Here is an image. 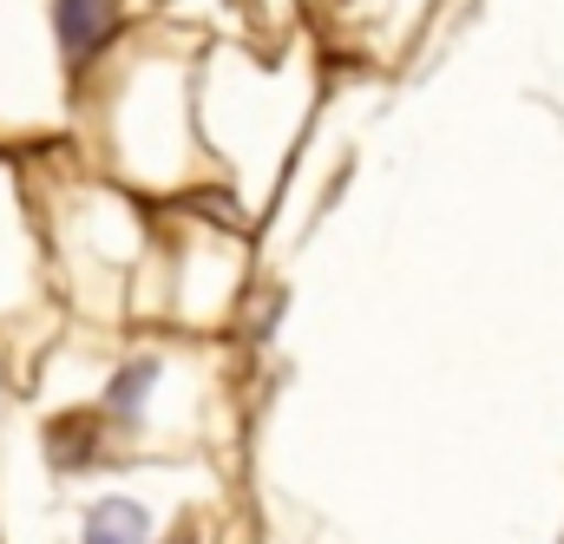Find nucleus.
I'll return each instance as SVG.
<instances>
[{"mask_svg":"<svg viewBox=\"0 0 564 544\" xmlns=\"http://www.w3.org/2000/svg\"><path fill=\"white\" fill-rule=\"evenodd\" d=\"M46 446H53L59 466H99V433H93V420H53V426H46Z\"/></svg>","mask_w":564,"mask_h":544,"instance_id":"3","label":"nucleus"},{"mask_svg":"<svg viewBox=\"0 0 564 544\" xmlns=\"http://www.w3.org/2000/svg\"><path fill=\"white\" fill-rule=\"evenodd\" d=\"M151 381H158V361H151V355H139L132 368H119V374H112V394H106V407L119 413V420H139V413H144V394H151Z\"/></svg>","mask_w":564,"mask_h":544,"instance_id":"4","label":"nucleus"},{"mask_svg":"<svg viewBox=\"0 0 564 544\" xmlns=\"http://www.w3.org/2000/svg\"><path fill=\"white\" fill-rule=\"evenodd\" d=\"M144 538H151V519L132 499H99L86 512V544H144Z\"/></svg>","mask_w":564,"mask_h":544,"instance_id":"2","label":"nucleus"},{"mask_svg":"<svg viewBox=\"0 0 564 544\" xmlns=\"http://www.w3.org/2000/svg\"><path fill=\"white\" fill-rule=\"evenodd\" d=\"M171 544H191V538H184V532H177V538H171Z\"/></svg>","mask_w":564,"mask_h":544,"instance_id":"5","label":"nucleus"},{"mask_svg":"<svg viewBox=\"0 0 564 544\" xmlns=\"http://www.w3.org/2000/svg\"><path fill=\"white\" fill-rule=\"evenodd\" d=\"M112 0H53V26H59V53H66V66L79 73V66H93L99 53H106V40H112Z\"/></svg>","mask_w":564,"mask_h":544,"instance_id":"1","label":"nucleus"}]
</instances>
